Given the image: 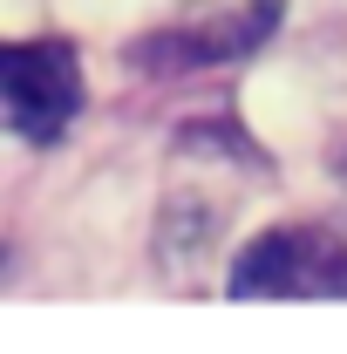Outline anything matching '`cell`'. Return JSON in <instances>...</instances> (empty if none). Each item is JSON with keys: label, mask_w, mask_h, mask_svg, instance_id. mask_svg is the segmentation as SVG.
<instances>
[{"label": "cell", "mask_w": 347, "mask_h": 354, "mask_svg": "<svg viewBox=\"0 0 347 354\" xmlns=\"http://www.w3.org/2000/svg\"><path fill=\"white\" fill-rule=\"evenodd\" d=\"M82 109V62L68 41H0V116L28 143H55Z\"/></svg>", "instance_id": "cell-2"}, {"label": "cell", "mask_w": 347, "mask_h": 354, "mask_svg": "<svg viewBox=\"0 0 347 354\" xmlns=\"http://www.w3.org/2000/svg\"><path fill=\"white\" fill-rule=\"evenodd\" d=\"M232 300H320V293H347V239L313 232V225H286L252 239L232 272H225Z\"/></svg>", "instance_id": "cell-1"}]
</instances>
